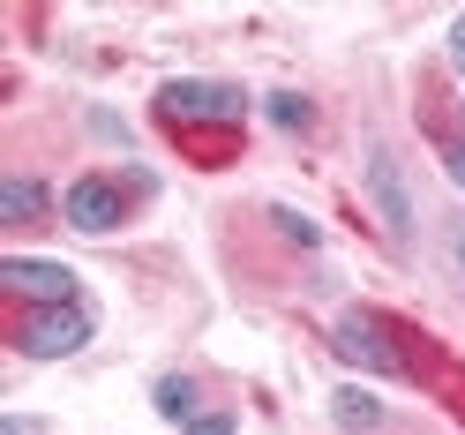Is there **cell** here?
I'll return each instance as SVG.
<instances>
[{"instance_id":"5","label":"cell","mask_w":465,"mask_h":435,"mask_svg":"<svg viewBox=\"0 0 465 435\" xmlns=\"http://www.w3.org/2000/svg\"><path fill=\"white\" fill-rule=\"evenodd\" d=\"M0 285H8V293H23L31 308H68V301L83 293L68 263H38V255H8V263H0Z\"/></svg>"},{"instance_id":"1","label":"cell","mask_w":465,"mask_h":435,"mask_svg":"<svg viewBox=\"0 0 465 435\" xmlns=\"http://www.w3.org/2000/svg\"><path fill=\"white\" fill-rule=\"evenodd\" d=\"M151 113L165 128H241L248 121V98L232 83H211V75H181V83H158Z\"/></svg>"},{"instance_id":"9","label":"cell","mask_w":465,"mask_h":435,"mask_svg":"<svg viewBox=\"0 0 465 435\" xmlns=\"http://www.w3.org/2000/svg\"><path fill=\"white\" fill-rule=\"evenodd\" d=\"M151 398H158V413H165L173 428L203 420V413H195V375H158V383H151Z\"/></svg>"},{"instance_id":"12","label":"cell","mask_w":465,"mask_h":435,"mask_svg":"<svg viewBox=\"0 0 465 435\" xmlns=\"http://www.w3.org/2000/svg\"><path fill=\"white\" fill-rule=\"evenodd\" d=\"M443 165H450V181L465 188V128H450V135H443Z\"/></svg>"},{"instance_id":"14","label":"cell","mask_w":465,"mask_h":435,"mask_svg":"<svg viewBox=\"0 0 465 435\" xmlns=\"http://www.w3.org/2000/svg\"><path fill=\"white\" fill-rule=\"evenodd\" d=\"M450 68L465 75V15H450Z\"/></svg>"},{"instance_id":"4","label":"cell","mask_w":465,"mask_h":435,"mask_svg":"<svg viewBox=\"0 0 465 435\" xmlns=\"http://www.w3.org/2000/svg\"><path fill=\"white\" fill-rule=\"evenodd\" d=\"M61 218L75 225V233H121L128 188L105 181V173H83V181H68V195H61Z\"/></svg>"},{"instance_id":"11","label":"cell","mask_w":465,"mask_h":435,"mask_svg":"<svg viewBox=\"0 0 465 435\" xmlns=\"http://www.w3.org/2000/svg\"><path fill=\"white\" fill-rule=\"evenodd\" d=\"M271 225H278V233L293 241V248H323V233H315V218H301V211H285V203L271 211Z\"/></svg>"},{"instance_id":"10","label":"cell","mask_w":465,"mask_h":435,"mask_svg":"<svg viewBox=\"0 0 465 435\" xmlns=\"http://www.w3.org/2000/svg\"><path fill=\"white\" fill-rule=\"evenodd\" d=\"M263 113H271V128H285V135H308V128H315V105H308L301 91H271Z\"/></svg>"},{"instance_id":"15","label":"cell","mask_w":465,"mask_h":435,"mask_svg":"<svg viewBox=\"0 0 465 435\" xmlns=\"http://www.w3.org/2000/svg\"><path fill=\"white\" fill-rule=\"evenodd\" d=\"M458 263H465V233H458Z\"/></svg>"},{"instance_id":"6","label":"cell","mask_w":465,"mask_h":435,"mask_svg":"<svg viewBox=\"0 0 465 435\" xmlns=\"http://www.w3.org/2000/svg\"><path fill=\"white\" fill-rule=\"evenodd\" d=\"M368 195H375V211H383L391 241H413V195H405V173H398V158L383 143H368Z\"/></svg>"},{"instance_id":"13","label":"cell","mask_w":465,"mask_h":435,"mask_svg":"<svg viewBox=\"0 0 465 435\" xmlns=\"http://www.w3.org/2000/svg\"><path fill=\"white\" fill-rule=\"evenodd\" d=\"M188 435H241V420L232 413H203V420H188Z\"/></svg>"},{"instance_id":"7","label":"cell","mask_w":465,"mask_h":435,"mask_svg":"<svg viewBox=\"0 0 465 435\" xmlns=\"http://www.w3.org/2000/svg\"><path fill=\"white\" fill-rule=\"evenodd\" d=\"M45 203H53V195L31 181V173H8V181H0V225H38Z\"/></svg>"},{"instance_id":"8","label":"cell","mask_w":465,"mask_h":435,"mask_svg":"<svg viewBox=\"0 0 465 435\" xmlns=\"http://www.w3.org/2000/svg\"><path fill=\"white\" fill-rule=\"evenodd\" d=\"M331 420H338L345 435H375V428H383V398H375V391H353V383H345V391L331 398Z\"/></svg>"},{"instance_id":"2","label":"cell","mask_w":465,"mask_h":435,"mask_svg":"<svg viewBox=\"0 0 465 435\" xmlns=\"http://www.w3.org/2000/svg\"><path fill=\"white\" fill-rule=\"evenodd\" d=\"M331 353L345 368H361V375H383V383H405V375H413L398 331L383 323V315H368V308H345L338 323H331Z\"/></svg>"},{"instance_id":"3","label":"cell","mask_w":465,"mask_h":435,"mask_svg":"<svg viewBox=\"0 0 465 435\" xmlns=\"http://www.w3.org/2000/svg\"><path fill=\"white\" fill-rule=\"evenodd\" d=\"M91 308L83 301H68V308H31L15 323V353H31V361H68V353H83L91 345Z\"/></svg>"}]
</instances>
